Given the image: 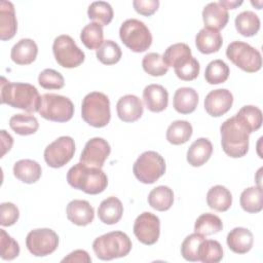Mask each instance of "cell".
Segmentation results:
<instances>
[{
	"mask_svg": "<svg viewBox=\"0 0 263 263\" xmlns=\"http://www.w3.org/2000/svg\"><path fill=\"white\" fill-rule=\"evenodd\" d=\"M0 85L1 104L22 109L28 113L39 112L42 99L34 85L23 82H10L3 76L1 77Z\"/></svg>",
	"mask_w": 263,
	"mask_h": 263,
	"instance_id": "obj_1",
	"label": "cell"
},
{
	"mask_svg": "<svg viewBox=\"0 0 263 263\" xmlns=\"http://www.w3.org/2000/svg\"><path fill=\"white\" fill-rule=\"evenodd\" d=\"M69 185L87 194H99L108 185V178L100 167L88 166L82 162L73 165L67 174Z\"/></svg>",
	"mask_w": 263,
	"mask_h": 263,
	"instance_id": "obj_2",
	"label": "cell"
},
{
	"mask_svg": "<svg viewBox=\"0 0 263 263\" xmlns=\"http://www.w3.org/2000/svg\"><path fill=\"white\" fill-rule=\"evenodd\" d=\"M223 151L232 158L245 156L249 151V133L235 115L226 119L220 126Z\"/></svg>",
	"mask_w": 263,
	"mask_h": 263,
	"instance_id": "obj_3",
	"label": "cell"
},
{
	"mask_svg": "<svg viewBox=\"0 0 263 263\" xmlns=\"http://www.w3.org/2000/svg\"><path fill=\"white\" fill-rule=\"evenodd\" d=\"M96 256L104 261L125 257L132 250V240L122 231H111L97 237L92 242Z\"/></svg>",
	"mask_w": 263,
	"mask_h": 263,
	"instance_id": "obj_4",
	"label": "cell"
},
{
	"mask_svg": "<svg viewBox=\"0 0 263 263\" xmlns=\"http://www.w3.org/2000/svg\"><path fill=\"white\" fill-rule=\"evenodd\" d=\"M81 117L90 126H106L111 118L109 98L100 91L87 93L82 100Z\"/></svg>",
	"mask_w": 263,
	"mask_h": 263,
	"instance_id": "obj_5",
	"label": "cell"
},
{
	"mask_svg": "<svg viewBox=\"0 0 263 263\" xmlns=\"http://www.w3.org/2000/svg\"><path fill=\"white\" fill-rule=\"evenodd\" d=\"M119 37L122 43L134 52H144L152 44L150 30L137 18H128L121 24Z\"/></svg>",
	"mask_w": 263,
	"mask_h": 263,
	"instance_id": "obj_6",
	"label": "cell"
},
{
	"mask_svg": "<svg viewBox=\"0 0 263 263\" xmlns=\"http://www.w3.org/2000/svg\"><path fill=\"white\" fill-rule=\"evenodd\" d=\"M165 170L164 158L155 151L143 152L133 166L135 177L144 184H153L164 175Z\"/></svg>",
	"mask_w": 263,
	"mask_h": 263,
	"instance_id": "obj_7",
	"label": "cell"
},
{
	"mask_svg": "<svg viewBox=\"0 0 263 263\" xmlns=\"http://www.w3.org/2000/svg\"><path fill=\"white\" fill-rule=\"evenodd\" d=\"M226 57L236 67L248 73H255L262 67V57L259 50L242 41L231 42L227 46Z\"/></svg>",
	"mask_w": 263,
	"mask_h": 263,
	"instance_id": "obj_8",
	"label": "cell"
},
{
	"mask_svg": "<svg viewBox=\"0 0 263 263\" xmlns=\"http://www.w3.org/2000/svg\"><path fill=\"white\" fill-rule=\"evenodd\" d=\"M41 99L39 114L44 119L54 122H66L73 117L74 105L69 98L57 93H44L41 96Z\"/></svg>",
	"mask_w": 263,
	"mask_h": 263,
	"instance_id": "obj_9",
	"label": "cell"
},
{
	"mask_svg": "<svg viewBox=\"0 0 263 263\" xmlns=\"http://www.w3.org/2000/svg\"><path fill=\"white\" fill-rule=\"evenodd\" d=\"M52 52L57 63L64 68H76L85 59L84 52L77 46L74 39L66 34L58 36L52 44Z\"/></svg>",
	"mask_w": 263,
	"mask_h": 263,
	"instance_id": "obj_10",
	"label": "cell"
},
{
	"mask_svg": "<svg viewBox=\"0 0 263 263\" xmlns=\"http://www.w3.org/2000/svg\"><path fill=\"white\" fill-rule=\"evenodd\" d=\"M28 251L36 257H44L53 253L59 246V236L50 228L31 230L26 237Z\"/></svg>",
	"mask_w": 263,
	"mask_h": 263,
	"instance_id": "obj_11",
	"label": "cell"
},
{
	"mask_svg": "<svg viewBox=\"0 0 263 263\" xmlns=\"http://www.w3.org/2000/svg\"><path fill=\"white\" fill-rule=\"evenodd\" d=\"M74 153V140L69 136H62L45 148L44 160L48 166L59 168L67 164L73 158Z\"/></svg>",
	"mask_w": 263,
	"mask_h": 263,
	"instance_id": "obj_12",
	"label": "cell"
},
{
	"mask_svg": "<svg viewBox=\"0 0 263 263\" xmlns=\"http://www.w3.org/2000/svg\"><path fill=\"white\" fill-rule=\"evenodd\" d=\"M134 234L140 242L147 246L154 245L160 235L159 218L150 212L140 214L134 223Z\"/></svg>",
	"mask_w": 263,
	"mask_h": 263,
	"instance_id": "obj_13",
	"label": "cell"
},
{
	"mask_svg": "<svg viewBox=\"0 0 263 263\" xmlns=\"http://www.w3.org/2000/svg\"><path fill=\"white\" fill-rule=\"evenodd\" d=\"M110 152L111 147L105 139L99 137L92 138L86 142L80 155V162L88 166L102 168Z\"/></svg>",
	"mask_w": 263,
	"mask_h": 263,
	"instance_id": "obj_14",
	"label": "cell"
},
{
	"mask_svg": "<svg viewBox=\"0 0 263 263\" xmlns=\"http://www.w3.org/2000/svg\"><path fill=\"white\" fill-rule=\"evenodd\" d=\"M233 104V95L226 88L210 91L204 99V109L213 117H220L227 113Z\"/></svg>",
	"mask_w": 263,
	"mask_h": 263,
	"instance_id": "obj_15",
	"label": "cell"
},
{
	"mask_svg": "<svg viewBox=\"0 0 263 263\" xmlns=\"http://www.w3.org/2000/svg\"><path fill=\"white\" fill-rule=\"evenodd\" d=\"M143 103L135 95H125L121 97L116 104L118 117L124 122H135L143 115Z\"/></svg>",
	"mask_w": 263,
	"mask_h": 263,
	"instance_id": "obj_16",
	"label": "cell"
},
{
	"mask_svg": "<svg viewBox=\"0 0 263 263\" xmlns=\"http://www.w3.org/2000/svg\"><path fill=\"white\" fill-rule=\"evenodd\" d=\"M67 218L77 226H86L93 221L95 210L87 200H71L66 209Z\"/></svg>",
	"mask_w": 263,
	"mask_h": 263,
	"instance_id": "obj_17",
	"label": "cell"
},
{
	"mask_svg": "<svg viewBox=\"0 0 263 263\" xmlns=\"http://www.w3.org/2000/svg\"><path fill=\"white\" fill-rule=\"evenodd\" d=\"M229 20L228 11L219 2L206 4L202 10V21L204 28L219 31L223 29Z\"/></svg>",
	"mask_w": 263,
	"mask_h": 263,
	"instance_id": "obj_18",
	"label": "cell"
},
{
	"mask_svg": "<svg viewBox=\"0 0 263 263\" xmlns=\"http://www.w3.org/2000/svg\"><path fill=\"white\" fill-rule=\"evenodd\" d=\"M143 100L151 112H161L168 104V92L160 84H149L143 90Z\"/></svg>",
	"mask_w": 263,
	"mask_h": 263,
	"instance_id": "obj_19",
	"label": "cell"
},
{
	"mask_svg": "<svg viewBox=\"0 0 263 263\" xmlns=\"http://www.w3.org/2000/svg\"><path fill=\"white\" fill-rule=\"evenodd\" d=\"M17 30V21L14 5L10 1L0 2V39L2 41L11 39Z\"/></svg>",
	"mask_w": 263,
	"mask_h": 263,
	"instance_id": "obj_20",
	"label": "cell"
},
{
	"mask_svg": "<svg viewBox=\"0 0 263 263\" xmlns=\"http://www.w3.org/2000/svg\"><path fill=\"white\" fill-rule=\"evenodd\" d=\"M38 46L33 39L23 38L11 48L10 58L17 65H29L36 60Z\"/></svg>",
	"mask_w": 263,
	"mask_h": 263,
	"instance_id": "obj_21",
	"label": "cell"
},
{
	"mask_svg": "<svg viewBox=\"0 0 263 263\" xmlns=\"http://www.w3.org/2000/svg\"><path fill=\"white\" fill-rule=\"evenodd\" d=\"M228 248L236 254L248 253L254 243L253 233L243 227H235L228 234L226 238Z\"/></svg>",
	"mask_w": 263,
	"mask_h": 263,
	"instance_id": "obj_22",
	"label": "cell"
},
{
	"mask_svg": "<svg viewBox=\"0 0 263 263\" xmlns=\"http://www.w3.org/2000/svg\"><path fill=\"white\" fill-rule=\"evenodd\" d=\"M198 105V93L192 87H180L176 90L173 100L174 109L180 114H190Z\"/></svg>",
	"mask_w": 263,
	"mask_h": 263,
	"instance_id": "obj_23",
	"label": "cell"
},
{
	"mask_svg": "<svg viewBox=\"0 0 263 263\" xmlns=\"http://www.w3.org/2000/svg\"><path fill=\"white\" fill-rule=\"evenodd\" d=\"M213 145L206 138H199L195 140L187 151V161L192 166L203 165L212 156Z\"/></svg>",
	"mask_w": 263,
	"mask_h": 263,
	"instance_id": "obj_24",
	"label": "cell"
},
{
	"mask_svg": "<svg viewBox=\"0 0 263 263\" xmlns=\"http://www.w3.org/2000/svg\"><path fill=\"white\" fill-rule=\"evenodd\" d=\"M223 44V38L219 31L208 28L199 30L195 37V45L197 49L204 54H210L219 51Z\"/></svg>",
	"mask_w": 263,
	"mask_h": 263,
	"instance_id": "obj_25",
	"label": "cell"
},
{
	"mask_svg": "<svg viewBox=\"0 0 263 263\" xmlns=\"http://www.w3.org/2000/svg\"><path fill=\"white\" fill-rule=\"evenodd\" d=\"M123 214L122 202L115 196L104 199L98 208V217L104 224L113 225L119 222Z\"/></svg>",
	"mask_w": 263,
	"mask_h": 263,
	"instance_id": "obj_26",
	"label": "cell"
},
{
	"mask_svg": "<svg viewBox=\"0 0 263 263\" xmlns=\"http://www.w3.org/2000/svg\"><path fill=\"white\" fill-rule=\"evenodd\" d=\"M42 174L41 165L32 159H21L13 165V175L20 181L33 184L37 182Z\"/></svg>",
	"mask_w": 263,
	"mask_h": 263,
	"instance_id": "obj_27",
	"label": "cell"
},
{
	"mask_svg": "<svg viewBox=\"0 0 263 263\" xmlns=\"http://www.w3.org/2000/svg\"><path fill=\"white\" fill-rule=\"evenodd\" d=\"M192 58L191 48L186 43H175L168 46L162 59L167 67H174V69H178L185 65Z\"/></svg>",
	"mask_w": 263,
	"mask_h": 263,
	"instance_id": "obj_28",
	"label": "cell"
},
{
	"mask_svg": "<svg viewBox=\"0 0 263 263\" xmlns=\"http://www.w3.org/2000/svg\"><path fill=\"white\" fill-rule=\"evenodd\" d=\"M206 202L212 210L226 212L232 204V194L225 186L216 185L208 191Z\"/></svg>",
	"mask_w": 263,
	"mask_h": 263,
	"instance_id": "obj_29",
	"label": "cell"
},
{
	"mask_svg": "<svg viewBox=\"0 0 263 263\" xmlns=\"http://www.w3.org/2000/svg\"><path fill=\"white\" fill-rule=\"evenodd\" d=\"M235 117L249 134L258 130L262 125V111L253 105L241 107Z\"/></svg>",
	"mask_w": 263,
	"mask_h": 263,
	"instance_id": "obj_30",
	"label": "cell"
},
{
	"mask_svg": "<svg viewBox=\"0 0 263 263\" xmlns=\"http://www.w3.org/2000/svg\"><path fill=\"white\" fill-rule=\"evenodd\" d=\"M174 202V192L168 186L160 185L153 188L148 194L149 205L159 212L171 209Z\"/></svg>",
	"mask_w": 263,
	"mask_h": 263,
	"instance_id": "obj_31",
	"label": "cell"
},
{
	"mask_svg": "<svg viewBox=\"0 0 263 263\" xmlns=\"http://www.w3.org/2000/svg\"><path fill=\"white\" fill-rule=\"evenodd\" d=\"M234 25L240 35L252 37L256 35L260 29V18L255 12L246 10L236 15Z\"/></svg>",
	"mask_w": 263,
	"mask_h": 263,
	"instance_id": "obj_32",
	"label": "cell"
},
{
	"mask_svg": "<svg viewBox=\"0 0 263 263\" xmlns=\"http://www.w3.org/2000/svg\"><path fill=\"white\" fill-rule=\"evenodd\" d=\"M9 126L17 135L29 136L35 134L38 130L39 123L35 116L25 113H18L10 117Z\"/></svg>",
	"mask_w": 263,
	"mask_h": 263,
	"instance_id": "obj_33",
	"label": "cell"
},
{
	"mask_svg": "<svg viewBox=\"0 0 263 263\" xmlns=\"http://www.w3.org/2000/svg\"><path fill=\"white\" fill-rule=\"evenodd\" d=\"M240 205L248 213H259L263 209V191L261 186H253L245 189L239 198Z\"/></svg>",
	"mask_w": 263,
	"mask_h": 263,
	"instance_id": "obj_34",
	"label": "cell"
},
{
	"mask_svg": "<svg viewBox=\"0 0 263 263\" xmlns=\"http://www.w3.org/2000/svg\"><path fill=\"white\" fill-rule=\"evenodd\" d=\"M192 125L187 120H176L166 129V140L173 145L186 143L192 136Z\"/></svg>",
	"mask_w": 263,
	"mask_h": 263,
	"instance_id": "obj_35",
	"label": "cell"
},
{
	"mask_svg": "<svg viewBox=\"0 0 263 263\" xmlns=\"http://www.w3.org/2000/svg\"><path fill=\"white\" fill-rule=\"evenodd\" d=\"M80 40L86 48L97 50L104 42V31L102 25L98 23L87 24L81 30Z\"/></svg>",
	"mask_w": 263,
	"mask_h": 263,
	"instance_id": "obj_36",
	"label": "cell"
},
{
	"mask_svg": "<svg viewBox=\"0 0 263 263\" xmlns=\"http://www.w3.org/2000/svg\"><path fill=\"white\" fill-rule=\"evenodd\" d=\"M222 229L223 223L221 219L212 213L201 214L194 224V231L203 236L218 233Z\"/></svg>",
	"mask_w": 263,
	"mask_h": 263,
	"instance_id": "obj_37",
	"label": "cell"
},
{
	"mask_svg": "<svg viewBox=\"0 0 263 263\" xmlns=\"http://www.w3.org/2000/svg\"><path fill=\"white\" fill-rule=\"evenodd\" d=\"M229 74V67L224 61L214 60L205 68L204 79L210 84H220L228 79Z\"/></svg>",
	"mask_w": 263,
	"mask_h": 263,
	"instance_id": "obj_38",
	"label": "cell"
},
{
	"mask_svg": "<svg viewBox=\"0 0 263 263\" xmlns=\"http://www.w3.org/2000/svg\"><path fill=\"white\" fill-rule=\"evenodd\" d=\"M199 261L203 263H218L223 258V248L218 240L204 239L198 250Z\"/></svg>",
	"mask_w": 263,
	"mask_h": 263,
	"instance_id": "obj_39",
	"label": "cell"
},
{
	"mask_svg": "<svg viewBox=\"0 0 263 263\" xmlns=\"http://www.w3.org/2000/svg\"><path fill=\"white\" fill-rule=\"evenodd\" d=\"M87 15L89 20L96 21L102 26H107L113 20V8L108 2L95 1L88 6Z\"/></svg>",
	"mask_w": 263,
	"mask_h": 263,
	"instance_id": "obj_40",
	"label": "cell"
},
{
	"mask_svg": "<svg viewBox=\"0 0 263 263\" xmlns=\"http://www.w3.org/2000/svg\"><path fill=\"white\" fill-rule=\"evenodd\" d=\"M97 59L104 65H114L121 59L122 52L120 46L113 40H105L97 49Z\"/></svg>",
	"mask_w": 263,
	"mask_h": 263,
	"instance_id": "obj_41",
	"label": "cell"
},
{
	"mask_svg": "<svg viewBox=\"0 0 263 263\" xmlns=\"http://www.w3.org/2000/svg\"><path fill=\"white\" fill-rule=\"evenodd\" d=\"M142 67L146 73L158 77L167 73L168 67L164 63L162 55L157 52H149L142 60Z\"/></svg>",
	"mask_w": 263,
	"mask_h": 263,
	"instance_id": "obj_42",
	"label": "cell"
},
{
	"mask_svg": "<svg viewBox=\"0 0 263 263\" xmlns=\"http://www.w3.org/2000/svg\"><path fill=\"white\" fill-rule=\"evenodd\" d=\"M204 236L199 233H192L188 235L181 245V255L183 258L190 262L199 261L198 250L200 243L204 240Z\"/></svg>",
	"mask_w": 263,
	"mask_h": 263,
	"instance_id": "obj_43",
	"label": "cell"
},
{
	"mask_svg": "<svg viewBox=\"0 0 263 263\" xmlns=\"http://www.w3.org/2000/svg\"><path fill=\"white\" fill-rule=\"evenodd\" d=\"M38 83L45 89H61L65 85V79L60 72L53 69H45L40 72Z\"/></svg>",
	"mask_w": 263,
	"mask_h": 263,
	"instance_id": "obj_44",
	"label": "cell"
},
{
	"mask_svg": "<svg viewBox=\"0 0 263 263\" xmlns=\"http://www.w3.org/2000/svg\"><path fill=\"white\" fill-rule=\"evenodd\" d=\"M1 258L3 260H13L20 254V246L4 229H0Z\"/></svg>",
	"mask_w": 263,
	"mask_h": 263,
	"instance_id": "obj_45",
	"label": "cell"
},
{
	"mask_svg": "<svg viewBox=\"0 0 263 263\" xmlns=\"http://www.w3.org/2000/svg\"><path fill=\"white\" fill-rule=\"evenodd\" d=\"M174 71L179 79L184 81H191L198 76L200 71V66L198 61L192 57L185 65H183L178 69H174Z\"/></svg>",
	"mask_w": 263,
	"mask_h": 263,
	"instance_id": "obj_46",
	"label": "cell"
},
{
	"mask_svg": "<svg viewBox=\"0 0 263 263\" xmlns=\"http://www.w3.org/2000/svg\"><path fill=\"white\" fill-rule=\"evenodd\" d=\"M20 217V211L12 202H2L0 204V224L2 226H11L16 223Z\"/></svg>",
	"mask_w": 263,
	"mask_h": 263,
	"instance_id": "obj_47",
	"label": "cell"
},
{
	"mask_svg": "<svg viewBox=\"0 0 263 263\" xmlns=\"http://www.w3.org/2000/svg\"><path fill=\"white\" fill-rule=\"evenodd\" d=\"M133 6L135 10L145 16L152 15L159 7L158 0H134Z\"/></svg>",
	"mask_w": 263,
	"mask_h": 263,
	"instance_id": "obj_48",
	"label": "cell"
},
{
	"mask_svg": "<svg viewBox=\"0 0 263 263\" xmlns=\"http://www.w3.org/2000/svg\"><path fill=\"white\" fill-rule=\"evenodd\" d=\"M62 262H79V263H89L91 258L88 253L84 250H75L71 252L67 257H65Z\"/></svg>",
	"mask_w": 263,
	"mask_h": 263,
	"instance_id": "obj_49",
	"label": "cell"
},
{
	"mask_svg": "<svg viewBox=\"0 0 263 263\" xmlns=\"http://www.w3.org/2000/svg\"><path fill=\"white\" fill-rule=\"evenodd\" d=\"M12 145H13V138L8 133H6V130L2 129L1 130V147H2L1 157H3L5 153L11 149Z\"/></svg>",
	"mask_w": 263,
	"mask_h": 263,
	"instance_id": "obj_50",
	"label": "cell"
},
{
	"mask_svg": "<svg viewBox=\"0 0 263 263\" xmlns=\"http://www.w3.org/2000/svg\"><path fill=\"white\" fill-rule=\"evenodd\" d=\"M219 3L226 9H235L237 6L242 4V1H219Z\"/></svg>",
	"mask_w": 263,
	"mask_h": 263,
	"instance_id": "obj_51",
	"label": "cell"
}]
</instances>
